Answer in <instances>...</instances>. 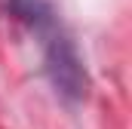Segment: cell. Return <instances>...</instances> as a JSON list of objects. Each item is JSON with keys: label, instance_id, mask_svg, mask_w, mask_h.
<instances>
[{"label": "cell", "instance_id": "cell-1", "mask_svg": "<svg viewBox=\"0 0 132 129\" xmlns=\"http://www.w3.org/2000/svg\"><path fill=\"white\" fill-rule=\"evenodd\" d=\"M12 15L28 25V31L37 34L40 46H43V68L49 83L55 86V92L68 101H80L89 92V74L83 68V59L65 31L52 0H9Z\"/></svg>", "mask_w": 132, "mask_h": 129}]
</instances>
